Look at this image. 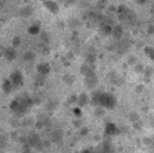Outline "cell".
Here are the masks:
<instances>
[{"label":"cell","mask_w":154,"mask_h":153,"mask_svg":"<svg viewBox=\"0 0 154 153\" xmlns=\"http://www.w3.org/2000/svg\"><path fill=\"white\" fill-rule=\"evenodd\" d=\"M39 32H40V29H39L38 25H32L29 29V33L32 34V35H37Z\"/></svg>","instance_id":"obj_12"},{"label":"cell","mask_w":154,"mask_h":153,"mask_svg":"<svg viewBox=\"0 0 154 153\" xmlns=\"http://www.w3.org/2000/svg\"><path fill=\"white\" fill-rule=\"evenodd\" d=\"M0 153H2V152H0Z\"/></svg>","instance_id":"obj_17"},{"label":"cell","mask_w":154,"mask_h":153,"mask_svg":"<svg viewBox=\"0 0 154 153\" xmlns=\"http://www.w3.org/2000/svg\"><path fill=\"white\" fill-rule=\"evenodd\" d=\"M35 54L32 53V51H26V53L23 55V59H24V61L29 62V61H32V60L35 59Z\"/></svg>","instance_id":"obj_11"},{"label":"cell","mask_w":154,"mask_h":153,"mask_svg":"<svg viewBox=\"0 0 154 153\" xmlns=\"http://www.w3.org/2000/svg\"><path fill=\"white\" fill-rule=\"evenodd\" d=\"M51 72V66L47 63H42L40 65H38V72L41 75V76H46V75L49 74Z\"/></svg>","instance_id":"obj_6"},{"label":"cell","mask_w":154,"mask_h":153,"mask_svg":"<svg viewBox=\"0 0 154 153\" xmlns=\"http://www.w3.org/2000/svg\"><path fill=\"white\" fill-rule=\"evenodd\" d=\"M82 153H97L95 151H91V150H84Z\"/></svg>","instance_id":"obj_15"},{"label":"cell","mask_w":154,"mask_h":153,"mask_svg":"<svg viewBox=\"0 0 154 153\" xmlns=\"http://www.w3.org/2000/svg\"><path fill=\"white\" fill-rule=\"evenodd\" d=\"M16 56H17V53L14 47H8V48H6L5 50H4V57H5V59L8 60V61H13V60H15Z\"/></svg>","instance_id":"obj_4"},{"label":"cell","mask_w":154,"mask_h":153,"mask_svg":"<svg viewBox=\"0 0 154 153\" xmlns=\"http://www.w3.org/2000/svg\"><path fill=\"white\" fill-rule=\"evenodd\" d=\"M88 102V96H86V93H81L79 96H78V104H79V106L83 107L85 106L86 104H87Z\"/></svg>","instance_id":"obj_8"},{"label":"cell","mask_w":154,"mask_h":153,"mask_svg":"<svg viewBox=\"0 0 154 153\" xmlns=\"http://www.w3.org/2000/svg\"><path fill=\"white\" fill-rule=\"evenodd\" d=\"M137 1H138V2H145L146 0H137Z\"/></svg>","instance_id":"obj_16"},{"label":"cell","mask_w":154,"mask_h":153,"mask_svg":"<svg viewBox=\"0 0 154 153\" xmlns=\"http://www.w3.org/2000/svg\"><path fill=\"white\" fill-rule=\"evenodd\" d=\"M13 87H14V85H13V83H12L11 80H4L3 83H2V90H3V92L6 94H8V93L12 92Z\"/></svg>","instance_id":"obj_7"},{"label":"cell","mask_w":154,"mask_h":153,"mask_svg":"<svg viewBox=\"0 0 154 153\" xmlns=\"http://www.w3.org/2000/svg\"><path fill=\"white\" fill-rule=\"evenodd\" d=\"M12 43H13V46H15V47L19 46V45H20V43H21V38L19 37V36H15V37L13 38Z\"/></svg>","instance_id":"obj_14"},{"label":"cell","mask_w":154,"mask_h":153,"mask_svg":"<svg viewBox=\"0 0 154 153\" xmlns=\"http://www.w3.org/2000/svg\"><path fill=\"white\" fill-rule=\"evenodd\" d=\"M34 13V10H32V6L29 5H26V6H23L22 8H20V12H19V15L23 18H29L31 17Z\"/></svg>","instance_id":"obj_5"},{"label":"cell","mask_w":154,"mask_h":153,"mask_svg":"<svg viewBox=\"0 0 154 153\" xmlns=\"http://www.w3.org/2000/svg\"><path fill=\"white\" fill-rule=\"evenodd\" d=\"M10 80L12 81L13 85L19 86V85H21V84H22L23 77H22V75H21L20 72H13V74L11 75Z\"/></svg>","instance_id":"obj_3"},{"label":"cell","mask_w":154,"mask_h":153,"mask_svg":"<svg viewBox=\"0 0 154 153\" xmlns=\"http://www.w3.org/2000/svg\"><path fill=\"white\" fill-rule=\"evenodd\" d=\"M62 139V133L60 131H55L53 134V139L54 142H59Z\"/></svg>","instance_id":"obj_13"},{"label":"cell","mask_w":154,"mask_h":153,"mask_svg":"<svg viewBox=\"0 0 154 153\" xmlns=\"http://www.w3.org/2000/svg\"><path fill=\"white\" fill-rule=\"evenodd\" d=\"M118 128H116V125L113 124H108L107 126H106V133L109 135H113L116 134V133H118Z\"/></svg>","instance_id":"obj_9"},{"label":"cell","mask_w":154,"mask_h":153,"mask_svg":"<svg viewBox=\"0 0 154 153\" xmlns=\"http://www.w3.org/2000/svg\"><path fill=\"white\" fill-rule=\"evenodd\" d=\"M43 5L53 14H58L59 13V5L53 0H45V1H43Z\"/></svg>","instance_id":"obj_2"},{"label":"cell","mask_w":154,"mask_h":153,"mask_svg":"<svg viewBox=\"0 0 154 153\" xmlns=\"http://www.w3.org/2000/svg\"><path fill=\"white\" fill-rule=\"evenodd\" d=\"M29 145L32 147H37L40 144V139L37 134H32V136H29Z\"/></svg>","instance_id":"obj_10"},{"label":"cell","mask_w":154,"mask_h":153,"mask_svg":"<svg viewBox=\"0 0 154 153\" xmlns=\"http://www.w3.org/2000/svg\"><path fill=\"white\" fill-rule=\"evenodd\" d=\"M32 104V99L27 98V96H20V98L13 100V102L11 103V109L17 115H23Z\"/></svg>","instance_id":"obj_1"}]
</instances>
